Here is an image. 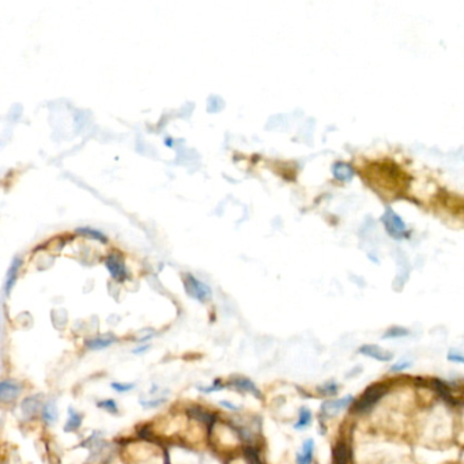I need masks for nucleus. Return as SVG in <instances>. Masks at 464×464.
Returning <instances> with one entry per match:
<instances>
[{"instance_id": "f257e3e1", "label": "nucleus", "mask_w": 464, "mask_h": 464, "mask_svg": "<svg viewBox=\"0 0 464 464\" xmlns=\"http://www.w3.org/2000/svg\"><path fill=\"white\" fill-rule=\"evenodd\" d=\"M184 286L191 297L195 298L198 301L206 302L211 298V289L192 275H187L184 279Z\"/></svg>"}, {"instance_id": "f03ea898", "label": "nucleus", "mask_w": 464, "mask_h": 464, "mask_svg": "<svg viewBox=\"0 0 464 464\" xmlns=\"http://www.w3.org/2000/svg\"><path fill=\"white\" fill-rule=\"evenodd\" d=\"M383 221L386 223V228L387 232L390 233L391 236L395 237V238H402V237L406 236V233H407V229H406V225L402 221L398 214L392 211V210H387L386 214H384V217H383Z\"/></svg>"}, {"instance_id": "7ed1b4c3", "label": "nucleus", "mask_w": 464, "mask_h": 464, "mask_svg": "<svg viewBox=\"0 0 464 464\" xmlns=\"http://www.w3.org/2000/svg\"><path fill=\"white\" fill-rule=\"evenodd\" d=\"M386 395V387L383 386H372L365 391V394L362 395L361 399L357 403V411H366L370 407H373L379 400Z\"/></svg>"}, {"instance_id": "20e7f679", "label": "nucleus", "mask_w": 464, "mask_h": 464, "mask_svg": "<svg viewBox=\"0 0 464 464\" xmlns=\"http://www.w3.org/2000/svg\"><path fill=\"white\" fill-rule=\"evenodd\" d=\"M362 355H366V357H370L373 359H376V361L380 362H390L392 361V358H394V354L390 353V351H387L380 346H377V344H363L359 347L358 350Z\"/></svg>"}, {"instance_id": "39448f33", "label": "nucleus", "mask_w": 464, "mask_h": 464, "mask_svg": "<svg viewBox=\"0 0 464 464\" xmlns=\"http://www.w3.org/2000/svg\"><path fill=\"white\" fill-rule=\"evenodd\" d=\"M353 400L354 398L351 395H348L346 398H342V399L327 400V402H324L323 406H321V413L328 415V417H332L335 414H338L339 411L347 409L348 406L353 403Z\"/></svg>"}, {"instance_id": "423d86ee", "label": "nucleus", "mask_w": 464, "mask_h": 464, "mask_svg": "<svg viewBox=\"0 0 464 464\" xmlns=\"http://www.w3.org/2000/svg\"><path fill=\"white\" fill-rule=\"evenodd\" d=\"M19 394H21V387L14 381L0 383V402H11L17 399Z\"/></svg>"}, {"instance_id": "0eeeda50", "label": "nucleus", "mask_w": 464, "mask_h": 464, "mask_svg": "<svg viewBox=\"0 0 464 464\" xmlns=\"http://www.w3.org/2000/svg\"><path fill=\"white\" fill-rule=\"evenodd\" d=\"M107 265L113 278L116 281H123L127 276V269L124 267L123 260L119 257V255H112L109 256V259L107 261Z\"/></svg>"}, {"instance_id": "6e6552de", "label": "nucleus", "mask_w": 464, "mask_h": 464, "mask_svg": "<svg viewBox=\"0 0 464 464\" xmlns=\"http://www.w3.org/2000/svg\"><path fill=\"white\" fill-rule=\"evenodd\" d=\"M229 384L234 387V388H237V390H241L244 391V392H248V394L255 395V396H261L260 391L257 390V387L255 386V383L249 380V379H246V377H233V379H230V381H229Z\"/></svg>"}, {"instance_id": "1a4fd4ad", "label": "nucleus", "mask_w": 464, "mask_h": 464, "mask_svg": "<svg viewBox=\"0 0 464 464\" xmlns=\"http://www.w3.org/2000/svg\"><path fill=\"white\" fill-rule=\"evenodd\" d=\"M332 172L339 181H350L354 177L353 167L350 166L348 163L336 162L332 167Z\"/></svg>"}, {"instance_id": "9d476101", "label": "nucleus", "mask_w": 464, "mask_h": 464, "mask_svg": "<svg viewBox=\"0 0 464 464\" xmlns=\"http://www.w3.org/2000/svg\"><path fill=\"white\" fill-rule=\"evenodd\" d=\"M315 449V441L307 440L302 445V452L297 455V464H311Z\"/></svg>"}, {"instance_id": "9b49d317", "label": "nucleus", "mask_w": 464, "mask_h": 464, "mask_svg": "<svg viewBox=\"0 0 464 464\" xmlns=\"http://www.w3.org/2000/svg\"><path fill=\"white\" fill-rule=\"evenodd\" d=\"M82 425V415L76 413L72 407L68 409V419L64 425V432H74Z\"/></svg>"}, {"instance_id": "f8f14e48", "label": "nucleus", "mask_w": 464, "mask_h": 464, "mask_svg": "<svg viewBox=\"0 0 464 464\" xmlns=\"http://www.w3.org/2000/svg\"><path fill=\"white\" fill-rule=\"evenodd\" d=\"M332 460L334 464H348V449L346 444L340 442L334 448L332 452Z\"/></svg>"}, {"instance_id": "ddd939ff", "label": "nucleus", "mask_w": 464, "mask_h": 464, "mask_svg": "<svg viewBox=\"0 0 464 464\" xmlns=\"http://www.w3.org/2000/svg\"><path fill=\"white\" fill-rule=\"evenodd\" d=\"M312 422V413L311 410L307 409V407H301L300 409V417H298V422L294 425V429L296 430H300V429H304V427L309 426Z\"/></svg>"}, {"instance_id": "4468645a", "label": "nucleus", "mask_w": 464, "mask_h": 464, "mask_svg": "<svg viewBox=\"0 0 464 464\" xmlns=\"http://www.w3.org/2000/svg\"><path fill=\"white\" fill-rule=\"evenodd\" d=\"M115 342V338H96L88 340L87 347L90 350H104V348L109 347Z\"/></svg>"}, {"instance_id": "2eb2a0df", "label": "nucleus", "mask_w": 464, "mask_h": 464, "mask_svg": "<svg viewBox=\"0 0 464 464\" xmlns=\"http://www.w3.org/2000/svg\"><path fill=\"white\" fill-rule=\"evenodd\" d=\"M42 414H44V419H45V422L52 425V423H55V421L57 419V410H56V406L53 402H49L44 406V410H42Z\"/></svg>"}, {"instance_id": "dca6fc26", "label": "nucleus", "mask_w": 464, "mask_h": 464, "mask_svg": "<svg viewBox=\"0 0 464 464\" xmlns=\"http://www.w3.org/2000/svg\"><path fill=\"white\" fill-rule=\"evenodd\" d=\"M410 331L404 327H391L390 330L386 331V334L383 335V339H395V338H404L409 336Z\"/></svg>"}, {"instance_id": "f3484780", "label": "nucleus", "mask_w": 464, "mask_h": 464, "mask_svg": "<svg viewBox=\"0 0 464 464\" xmlns=\"http://www.w3.org/2000/svg\"><path fill=\"white\" fill-rule=\"evenodd\" d=\"M19 265H21V260L17 257V259L13 261V264H11V267H10L9 274H7V281H6V293H9L10 290H11V286L14 285L15 275H17V269H18Z\"/></svg>"}, {"instance_id": "a211bd4d", "label": "nucleus", "mask_w": 464, "mask_h": 464, "mask_svg": "<svg viewBox=\"0 0 464 464\" xmlns=\"http://www.w3.org/2000/svg\"><path fill=\"white\" fill-rule=\"evenodd\" d=\"M38 407H40V403L34 398H29L22 403V411L26 417H32L33 414L37 413Z\"/></svg>"}, {"instance_id": "6ab92c4d", "label": "nucleus", "mask_w": 464, "mask_h": 464, "mask_svg": "<svg viewBox=\"0 0 464 464\" xmlns=\"http://www.w3.org/2000/svg\"><path fill=\"white\" fill-rule=\"evenodd\" d=\"M191 415H192V417H195L196 419L202 421V422L209 423V425L214 421V417L211 415V414L206 413V411H202V410H198V409L191 410Z\"/></svg>"}, {"instance_id": "aec40b11", "label": "nucleus", "mask_w": 464, "mask_h": 464, "mask_svg": "<svg viewBox=\"0 0 464 464\" xmlns=\"http://www.w3.org/2000/svg\"><path fill=\"white\" fill-rule=\"evenodd\" d=\"M97 406L100 407V409H103V410H105V411H108V413L117 414V411H119V410H117L116 402H115L113 399L101 400V402H98Z\"/></svg>"}, {"instance_id": "412c9836", "label": "nucleus", "mask_w": 464, "mask_h": 464, "mask_svg": "<svg viewBox=\"0 0 464 464\" xmlns=\"http://www.w3.org/2000/svg\"><path fill=\"white\" fill-rule=\"evenodd\" d=\"M165 402H166V398H154V399L150 400H139L140 406L144 407V409H155V407H159Z\"/></svg>"}, {"instance_id": "4be33fe9", "label": "nucleus", "mask_w": 464, "mask_h": 464, "mask_svg": "<svg viewBox=\"0 0 464 464\" xmlns=\"http://www.w3.org/2000/svg\"><path fill=\"white\" fill-rule=\"evenodd\" d=\"M76 232L82 233V234H86V236L94 237V238H97V240H101L103 242H107V237L104 236V234L101 232H98V230H94V229L80 228V229H78Z\"/></svg>"}, {"instance_id": "5701e85b", "label": "nucleus", "mask_w": 464, "mask_h": 464, "mask_svg": "<svg viewBox=\"0 0 464 464\" xmlns=\"http://www.w3.org/2000/svg\"><path fill=\"white\" fill-rule=\"evenodd\" d=\"M111 387L117 392H128V391H132L135 388V384L132 383H112Z\"/></svg>"}, {"instance_id": "b1692460", "label": "nucleus", "mask_w": 464, "mask_h": 464, "mask_svg": "<svg viewBox=\"0 0 464 464\" xmlns=\"http://www.w3.org/2000/svg\"><path fill=\"white\" fill-rule=\"evenodd\" d=\"M245 457L248 459L249 464H261V461H260L259 456H257V452H256L255 448H246Z\"/></svg>"}, {"instance_id": "393cba45", "label": "nucleus", "mask_w": 464, "mask_h": 464, "mask_svg": "<svg viewBox=\"0 0 464 464\" xmlns=\"http://www.w3.org/2000/svg\"><path fill=\"white\" fill-rule=\"evenodd\" d=\"M434 386H436V390L438 391V392H440V395L442 396V398H445V399H449L450 394H449V391H448V388H446V386L444 384V383H441V381H438V380H434Z\"/></svg>"}, {"instance_id": "a878e982", "label": "nucleus", "mask_w": 464, "mask_h": 464, "mask_svg": "<svg viewBox=\"0 0 464 464\" xmlns=\"http://www.w3.org/2000/svg\"><path fill=\"white\" fill-rule=\"evenodd\" d=\"M448 359L452 362H457V363H463L464 362L463 354L460 353V351H456V350H450L449 353H448Z\"/></svg>"}, {"instance_id": "bb28decb", "label": "nucleus", "mask_w": 464, "mask_h": 464, "mask_svg": "<svg viewBox=\"0 0 464 464\" xmlns=\"http://www.w3.org/2000/svg\"><path fill=\"white\" fill-rule=\"evenodd\" d=\"M410 366H411V361H402L392 365V366L390 367V372H402L404 370V369H409Z\"/></svg>"}, {"instance_id": "cd10ccee", "label": "nucleus", "mask_w": 464, "mask_h": 464, "mask_svg": "<svg viewBox=\"0 0 464 464\" xmlns=\"http://www.w3.org/2000/svg\"><path fill=\"white\" fill-rule=\"evenodd\" d=\"M320 391L325 395H334L335 392L338 391V387H336L335 383H330V384H325V386H323V388H321Z\"/></svg>"}, {"instance_id": "c85d7f7f", "label": "nucleus", "mask_w": 464, "mask_h": 464, "mask_svg": "<svg viewBox=\"0 0 464 464\" xmlns=\"http://www.w3.org/2000/svg\"><path fill=\"white\" fill-rule=\"evenodd\" d=\"M222 388H223V386H221V384H219V381H217V383H215L214 386L210 387V388H202V387H198V390L202 391V392H205V394H210V392H215V391L222 390Z\"/></svg>"}, {"instance_id": "c756f323", "label": "nucleus", "mask_w": 464, "mask_h": 464, "mask_svg": "<svg viewBox=\"0 0 464 464\" xmlns=\"http://www.w3.org/2000/svg\"><path fill=\"white\" fill-rule=\"evenodd\" d=\"M149 348H150V344H143V346H139V347L134 348V351H132V353H134V354L146 353V351H147Z\"/></svg>"}, {"instance_id": "7c9ffc66", "label": "nucleus", "mask_w": 464, "mask_h": 464, "mask_svg": "<svg viewBox=\"0 0 464 464\" xmlns=\"http://www.w3.org/2000/svg\"><path fill=\"white\" fill-rule=\"evenodd\" d=\"M219 404H221V406H223V407H229V410H233V411H236V410H238V407H237V406H234V404L230 403V402H225V400H222V402H219Z\"/></svg>"}]
</instances>
